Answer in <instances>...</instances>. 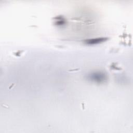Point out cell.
Masks as SVG:
<instances>
[{"mask_svg": "<svg viewBox=\"0 0 133 133\" xmlns=\"http://www.w3.org/2000/svg\"><path fill=\"white\" fill-rule=\"evenodd\" d=\"M108 38L107 37H99L97 38L87 39L84 41V43L88 45H95L105 42L108 40Z\"/></svg>", "mask_w": 133, "mask_h": 133, "instance_id": "obj_1", "label": "cell"}, {"mask_svg": "<svg viewBox=\"0 0 133 133\" xmlns=\"http://www.w3.org/2000/svg\"><path fill=\"white\" fill-rule=\"evenodd\" d=\"M91 78L95 81L101 82L105 79L104 74L101 73H95L91 75Z\"/></svg>", "mask_w": 133, "mask_h": 133, "instance_id": "obj_2", "label": "cell"}]
</instances>
